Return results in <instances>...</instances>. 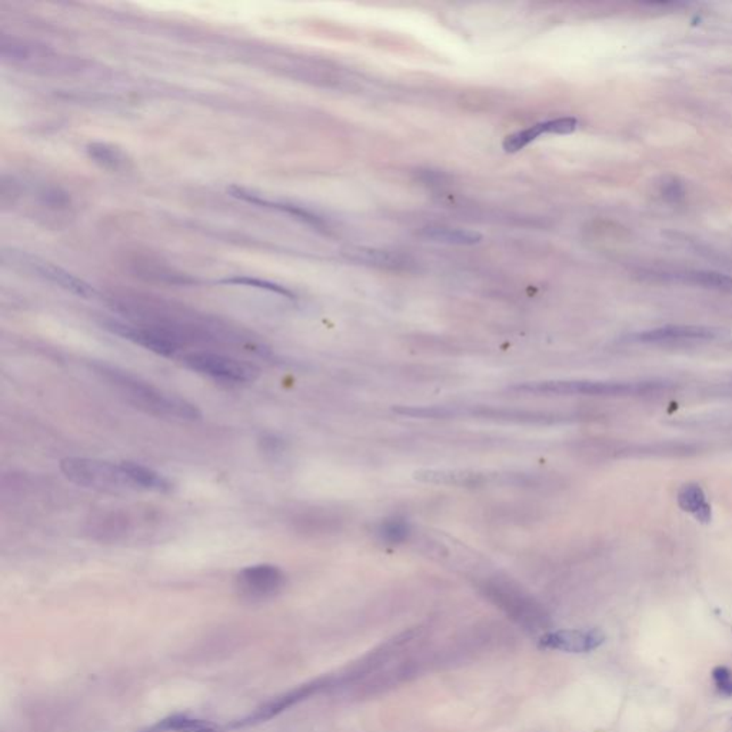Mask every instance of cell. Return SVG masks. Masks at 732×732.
Masks as SVG:
<instances>
[{
	"mask_svg": "<svg viewBox=\"0 0 732 732\" xmlns=\"http://www.w3.org/2000/svg\"><path fill=\"white\" fill-rule=\"evenodd\" d=\"M662 195L670 202H679L686 196V191H684V186L679 181L671 179L670 182H665L664 186H662Z\"/></svg>",
	"mask_w": 732,
	"mask_h": 732,
	"instance_id": "cell-23",
	"label": "cell"
},
{
	"mask_svg": "<svg viewBox=\"0 0 732 732\" xmlns=\"http://www.w3.org/2000/svg\"><path fill=\"white\" fill-rule=\"evenodd\" d=\"M664 281L681 282L688 285L701 286V288L717 289V291H732V278L728 275L714 271H679L664 272L654 275Z\"/></svg>",
	"mask_w": 732,
	"mask_h": 732,
	"instance_id": "cell-13",
	"label": "cell"
},
{
	"mask_svg": "<svg viewBox=\"0 0 732 732\" xmlns=\"http://www.w3.org/2000/svg\"><path fill=\"white\" fill-rule=\"evenodd\" d=\"M61 471L78 487L106 494H123L137 491L122 464L103 459L68 456L62 459Z\"/></svg>",
	"mask_w": 732,
	"mask_h": 732,
	"instance_id": "cell-3",
	"label": "cell"
},
{
	"mask_svg": "<svg viewBox=\"0 0 732 732\" xmlns=\"http://www.w3.org/2000/svg\"><path fill=\"white\" fill-rule=\"evenodd\" d=\"M419 234L426 241L447 245L473 246L482 241V234L480 232L452 227H425Z\"/></svg>",
	"mask_w": 732,
	"mask_h": 732,
	"instance_id": "cell-17",
	"label": "cell"
},
{
	"mask_svg": "<svg viewBox=\"0 0 732 732\" xmlns=\"http://www.w3.org/2000/svg\"><path fill=\"white\" fill-rule=\"evenodd\" d=\"M411 532V523L398 516L383 520L375 528L376 537L388 545L404 544L405 541H408Z\"/></svg>",
	"mask_w": 732,
	"mask_h": 732,
	"instance_id": "cell-19",
	"label": "cell"
},
{
	"mask_svg": "<svg viewBox=\"0 0 732 732\" xmlns=\"http://www.w3.org/2000/svg\"><path fill=\"white\" fill-rule=\"evenodd\" d=\"M181 359L192 371L222 382L252 383L260 376V369L252 362L210 350L188 352Z\"/></svg>",
	"mask_w": 732,
	"mask_h": 732,
	"instance_id": "cell-4",
	"label": "cell"
},
{
	"mask_svg": "<svg viewBox=\"0 0 732 732\" xmlns=\"http://www.w3.org/2000/svg\"><path fill=\"white\" fill-rule=\"evenodd\" d=\"M718 335L714 328L696 325H667L661 328L648 329L634 335V341L641 343L695 342L714 340Z\"/></svg>",
	"mask_w": 732,
	"mask_h": 732,
	"instance_id": "cell-9",
	"label": "cell"
},
{
	"mask_svg": "<svg viewBox=\"0 0 732 732\" xmlns=\"http://www.w3.org/2000/svg\"><path fill=\"white\" fill-rule=\"evenodd\" d=\"M415 478L421 482L437 483L447 487L481 488L494 482L497 475L469 469H423L416 471Z\"/></svg>",
	"mask_w": 732,
	"mask_h": 732,
	"instance_id": "cell-10",
	"label": "cell"
},
{
	"mask_svg": "<svg viewBox=\"0 0 732 732\" xmlns=\"http://www.w3.org/2000/svg\"><path fill=\"white\" fill-rule=\"evenodd\" d=\"M30 269L45 281L51 282L59 288L65 289L73 295L80 296L85 300H92L96 296V291L92 288L84 279L78 278L75 275L66 271L63 267L44 262V260L30 259Z\"/></svg>",
	"mask_w": 732,
	"mask_h": 732,
	"instance_id": "cell-11",
	"label": "cell"
},
{
	"mask_svg": "<svg viewBox=\"0 0 732 732\" xmlns=\"http://www.w3.org/2000/svg\"><path fill=\"white\" fill-rule=\"evenodd\" d=\"M605 642V634L599 629H563L548 632L539 638V648L561 653L587 654Z\"/></svg>",
	"mask_w": 732,
	"mask_h": 732,
	"instance_id": "cell-8",
	"label": "cell"
},
{
	"mask_svg": "<svg viewBox=\"0 0 732 732\" xmlns=\"http://www.w3.org/2000/svg\"><path fill=\"white\" fill-rule=\"evenodd\" d=\"M234 585L242 598L258 603L278 596L286 585V575L279 566L258 563L239 571Z\"/></svg>",
	"mask_w": 732,
	"mask_h": 732,
	"instance_id": "cell-6",
	"label": "cell"
},
{
	"mask_svg": "<svg viewBox=\"0 0 732 732\" xmlns=\"http://www.w3.org/2000/svg\"><path fill=\"white\" fill-rule=\"evenodd\" d=\"M712 681L715 688L722 696L731 698L732 696V671L728 667L718 665L712 670Z\"/></svg>",
	"mask_w": 732,
	"mask_h": 732,
	"instance_id": "cell-22",
	"label": "cell"
},
{
	"mask_svg": "<svg viewBox=\"0 0 732 732\" xmlns=\"http://www.w3.org/2000/svg\"><path fill=\"white\" fill-rule=\"evenodd\" d=\"M542 134H551V129H549V120L547 122L537 123L534 127H528V129L520 130V132H515V134L509 135V136L506 137V141L502 144L506 152H509V153H515V152L521 151V149L525 148L527 144H530V142H534L538 136H541Z\"/></svg>",
	"mask_w": 732,
	"mask_h": 732,
	"instance_id": "cell-20",
	"label": "cell"
},
{
	"mask_svg": "<svg viewBox=\"0 0 732 732\" xmlns=\"http://www.w3.org/2000/svg\"><path fill=\"white\" fill-rule=\"evenodd\" d=\"M667 385L657 382H611V381H544V382L520 383L511 391L532 395H556V397L625 398L648 395L665 390Z\"/></svg>",
	"mask_w": 732,
	"mask_h": 732,
	"instance_id": "cell-2",
	"label": "cell"
},
{
	"mask_svg": "<svg viewBox=\"0 0 732 732\" xmlns=\"http://www.w3.org/2000/svg\"><path fill=\"white\" fill-rule=\"evenodd\" d=\"M102 326L108 329L109 333L113 335L120 336L122 340L129 341L160 357H182L184 347L181 343L159 329L146 326V325L135 324V322L120 321V319H103Z\"/></svg>",
	"mask_w": 732,
	"mask_h": 732,
	"instance_id": "cell-5",
	"label": "cell"
},
{
	"mask_svg": "<svg viewBox=\"0 0 732 732\" xmlns=\"http://www.w3.org/2000/svg\"><path fill=\"white\" fill-rule=\"evenodd\" d=\"M149 732H226L225 725L218 722L202 720V718H192L188 715H170L163 718L162 721L152 725Z\"/></svg>",
	"mask_w": 732,
	"mask_h": 732,
	"instance_id": "cell-14",
	"label": "cell"
},
{
	"mask_svg": "<svg viewBox=\"0 0 732 732\" xmlns=\"http://www.w3.org/2000/svg\"><path fill=\"white\" fill-rule=\"evenodd\" d=\"M86 153L102 169L111 172H122L129 168L127 156L113 144L105 142H92L86 144Z\"/></svg>",
	"mask_w": 732,
	"mask_h": 732,
	"instance_id": "cell-15",
	"label": "cell"
},
{
	"mask_svg": "<svg viewBox=\"0 0 732 732\" xmlns=\"http://www.w3.org/2000/svg\"><path fill=\"white\" fill-rule=\"evenodd\" d=\"M122 468L129 476L130 481L134 482L135 487L139 491L158 492V494H170L174 491L175 485L168 476L158 473L153 468L142 465L137 462L123 461Z\"/></svg>",
	"mask_w": 732,
	"mask_h": 732,
	"instance_id": "cell-12",
	"label": "cell"
},
{
	"mask_svg": "<svg viewBox=\"0 0 732 732\" xmlns=\"http://www.w3.org/2000/svg\"><path fill=\"white\" fill-rule=\"evenodd\" d=\"M350 259L364 264L374 265L379 267H407V259L398 253L388 252V251L368 250V248H355L348 253Z\"/></svg>",
	"mask_w": 732,
	"mask_h": 732,
	"instance_id": "cell-18",
	"label": "cell"
},
{
	"mask_svg": "<svg viewBox=\"0 0 732 732\" xmlns=\"http://www.w3.org/2000/svg\"><path fill=\"white\" fill-rule=\"evenodd\" d=\"M91 369L102 381H105L113 390L122 393V397L127 402L152 415L191 423L202 418V412L195 404H192L185 398L177 397L175 393L160 390L130 372L123 371L106 362L96 361L91 362Z\"/></svg>",
	"mask_w": 732,
	"mask_h": 732,
	"instance_id": "cell-1",
	"label": "cell"
},
{
	"mask_svg": "<svg viewBox=\"0 0 732 732\" xmlns=\"http://www.w3.org/2000/svg\"><path fill=\"white\" fill-rule=\"evenodd\" d=\"M220 282H222V284H227V285L250 286V288L262 289V291L276 293V295L284 296V298H288V300H295V293H293L292 291H289L286 286L279 285V284H275V282L265 281V279L251 278V276H234V278L224 279V281Z\"/></svg>",
	"mask_w": 732,
	"mask_h": 732,
	"instance_id": "cell-21",
	"label": "cell"
},
{
	"mask_svg": "<svg viewBox=\"0 0 732 732\" xmlns=\"http://www.w3.org/2000/svg\"><path fill=\"white\" fill-rule=\"evenodd\" d=\"M325 686V681H314L305 686L296 687L291 689L288 693L281 694V695L275 696L271 701L262 703L260 707L251 712L246 717L234 720L229 724L225 725L226 731L229 729H242L253 727V725L262 724V722L269 721L272 718L278 717L284 711L289 710L300 701L307 700L310 695H314L317 691Z\"/></svg>",
	"mask_w": 732,
	"mask_h": 732,
	"instance_id": "cell-7",
	"label": "cell"
},
{
	"mask_svg": "<svg viewBox=\"0 0 732 732\" xmlns=\"http://www.w3.org/2000/svg\"><path fill=\"white\" fill-rule=\"evenodd\" d=\"M679 504L682 511L691 514L696 521L708 523L712 518L711 506L703 488L696 483H687L679 491Z\"/></svg>",
	"mask_w": 732,
	"mask_h": 732,
	"instance_id": "cell-16",
	"label": "cell"
}]
</instances>
